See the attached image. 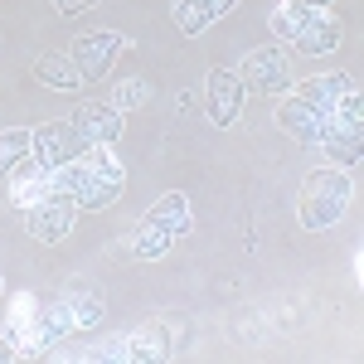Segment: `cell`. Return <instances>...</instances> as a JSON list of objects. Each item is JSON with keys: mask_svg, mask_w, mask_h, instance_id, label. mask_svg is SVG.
<instances>
[{"mask_svg": "<svg viewBox=\"0 0 364 364\" xmlns=\"http://www.w3.org/2000/svg\"><path fill=\"white\" fill-rule=\"evenodd\" d=\"M49 185L63 190L78 209H112L117 199H122L127 175H122V166H117V156H107V146H92L83 161L54 170V175H49Z\"/></svg>", "mask_w": 364, "mask_h": 364, "instance_id": "obj_1", "label": "cell"}, {"mask_svg": "<svg viewBox=\"0 0 364 364\" xmlns=\"http://www.w3.org/2000/svg\"><path fill=\"white\" fill-rule=\"evenodd\" d=\"M272 34L291 39V49H301V54H336L340 49V20L306 0H282L272 10Z\"/></svg>", "mask_w": 364, "mask_h": 364, "instance_id": "obj_2", "label": "cell"}, {"mask_svg": "<svg viewBox=\"0 0 364 364\" xmlns=\"http://www.w3.org/2000/svg\"><path fill=\"white\" fill-rule=\"evenodd\" d=\"M180 233H190V199L175 190V195H161L136 219L132 252H136L141 262H161V257L175 248V238H180Z\"/></svg>", "mask_w": 364, "mask_h": 364, "instance_id": "obj_3", "label": "cell"}, {"mask_svg": "<svg viewBox=\"0 0 364 364\" xmlns=\"http://www.w3.org/2000/svg\"><path fill=\"white\" fill-rule=\"evenodd\" d=\"M316 146H326V156L336 166H355L360 161V151H364V92L360 87H350L336 107H331Z\"/></svg>", "mask_w": 364, "mask_h": 364, "instance_id": "obj_4", "label": "cell"}, {"mask_svg": "<svg viewBox=\"0 0 364 364\" xmlns=\"http://www.w3.org/2000/svg\"><path fill=\"white\" fill-rule=\"evenodd\" d=\"M350 195H355L350 175H340V170H311V180L301 185V228H311V233L331 228L350 209Z\"/></svg>", "mask_w": 364, "mask_h": 364, "instance_id": "obj_5", "label": "cell"}, {"mask_svg": "<svg viewBox=\"0 0 364 364\" xmlns=\"http://www.w3.org/2000/svg\"><path fill=\"white\" fill-rule=\"evenodd\" d=\"M87 151H92V141H87L73 122H44V127L34 132V146H29V156H34L39 166H49V170L73 166V161H83Z\"/></svg>", "mask_w": 364, "mask_h": 364, "instance_id": "obj_6", "label": "cell"}, {"mask_svg": "<svg viewBox=\"0 0 364 364\" xmlns=\"http://www.w3.org/2000/svg\"><path fill=\"white\" fill-rule=\"evenodd\" d=\"M238 78H243V92H262V97L287 92V87H291V58H287V49H277V44L252 49V54L243 58V68H238Z\"/></svg>", "mask_w": 364, "mask_h": 364, "instance_id": "obj_7", "label": "cell"}, {"mask_svg": "<svg viewBox=\"0 0 364 364\" xmlns=\"http://www.w3.org/2000/svg\"><path fill=\"white\" fill-rule=\"evenodd\" d=\"M73 214H78V204L63 195V190H44V195L29 204V233L39 238V243H58L68 228H73Z\"/></svg>", "mask_w": 364, "mask_h": 364, "instance_id": "obj_8", "label": "cell"}, {"mask_svg": "<svg viewBox=\"0 0 364 364\" xmlns=\"http://www.w3.org/2000/svg\"><path fill=\"white\" fill-rule=\"evenodd\" d=\"M204 112L214 127H233L243 117V78L233 68H209L204 78Z\"/></svg>", "mask_w": 364, "mask_h": 364, "instance_id": "obj_9", "label": "cell"}, {"mask_svg": "<svg viewBox=\"0 0 364 364\" xmlns=\"http://www.w3.org/2000/svg\"><path fill=\"white\" fill-rule=\"evenodd\" d=\"M117 49H122V34H117V29H92V34H78V44H73V63H78L83 83L107 78Z\"/></svg>", "mask_w": 364, "mask_h": 364, "instance_id": "obj_10", "label": "cell"}, {"mask_svg": "<svg viewBox=\"0 0 364 364\" xmlns=\"http://www.w3.org/2000/svg\"><path fill=\"white\" fill-rule=\"evenodd\" d=\"M68 331H73V311H68V301H58V306L39 311V316L25 326V336H20V340H25L29 355H44V350H54Z\"/></svg>", "mask_w": 364, "mask_h": 364, "instance_id": "obj_11", "label": "cell"}, {"mask_svg": "<svg viewBox=\"0 0 364 364\" xmlns=\"http://www.w3.org/2000/svg\"><path fill=\"white\" fill-rule=\"evenodd\" d=\"M73 127H78L92 146H112V141L122 136V112H117L112 102H83V107L73 112Z\"/></svg>", "mask_w": 364, "mask_h": 364, "instance_id": "obj_12", "label": "cell"}, {"mask_svg": "<svg viewBox=\"0 0 364 364\" xmlns=\"http://www.w3.org/2000/svg\"><path fill=\"white\" fill-rule=\"evenodd\" d=\"M277 122H282V132H287L291 141L316 146V141H321V127H326V112H316L306 97H287L282 112H277Z\"/></svg>", "mask_w": 364, "mask_h": 364, "instance_id": "obj_13", "label": "cell"}, {"mask_svg": "<svg viewBox=\"0 0 364 364\" xmlns=\"http://www.w3.org/2000/svg\"><path fill=\"white\" fill-rule=\"evenodd\" d=\"M49 175H54L49 166H39L34 156H25L20 166L10 170V175H5V185H10V199H15V204H25V209H29L34 199H39L44 190H49Z\"/></svg>", "mask_w": 364, "mask_h": 364, "instance_id": "obj_14", "label": "cell"}, {"mask_svg": "<svg viewBox=\"0 0 364 364\" xmlns=\"http://www.w3.org/2000/svg\"><path fill=\"white\" fill-rule=\"evenodd\" d=\"M238 0H180L175 5V29L180 34H204L214 20H224Z\"/></svg>", "mask_w": 364, "mask_h": 364, "instance_id": "obj_15", "label": "cell"}, {"mask_svg": "<svg viewBox=\"0 0 364 364\" xmlns=\"http://www.w3.org/2000/svg\"><path fill=\"white\" fill-rule=\"evenodd\" d=\"M350 87H355V83H350V73H321V78H306V83L296 87V97H306L316 112L331 117V107H336Z\"/></svg>", "mask_w": 364, "mask_h": 364, "instance_id": "obj_16", "label": "cell"}, {"mask_svg": "<svg viewBox=\"0 0 364 364\" xmlns=\"http://www.w3.org/2000/svg\"><path fill=\"white\" fill-rule=\"evenodd\" d=\"M63 301H68V311H73V326H78V331H92V326L102 321V311H107L102 291H97L92 282H73Z\"/></svg>", "mask_w": 364, "mask_h": 364, "instance_id": "obj_17", "label": "cell"}, {"mask_svg": "<svg viewBox=\"0 0 364 364\" xmlns=\"http://www.w3.org/2000/svg\"><path fill=\"white\" fill-rule=\"evenodd\" d=\"M34 78L49 83V87H63V92H73V87L83 83V73H78L73 54H39V58H34Z\"/></svg>", "mask_w": 364, "mask_h": 364, "instance_id": "obj_18", "label": "cell"}, {"mask_svg": "<svg viewBox=\"0 0 364 364\" xmlns=\"http://www.w3.org/2000/svg\"><path fill=\"white\" fill-rule=\"evenodd\" d=\"M170 355V336L161 331V326H141V331H132L127 336V360H141V364H156Z\"/></svg>", "mask_w": 364, "mask_h": 364, "instance_id": "obj_19", "label": "cell"}, {"mask_svg": "<svg viewBox=\"0 0 364 364\" xmlns=\"http://www.w3.org/2000/svg\"><path fill=\"white\" fill-rule=\"evenodd\" d=\"M29 146H34V132H25V127H5L0 132V180L29 156Z\"/></svg>", "mask_w": 364, "mask_h": 364, "instance_id": "obj_20", "label": "cell"}, {"mask_svg": "<svg viewBox=\"0 0 364 364\" xmlns=\"http://www.w3.org/2000/svg\"><path fill=\"white\" fill-rule=\"evenodd\" d=\"M146 92H151V87L141 83V78H127V83H117L112 107H117V112H132V107H141V102H146Z\"/></svg>", "mask_w": 364, "mask_h": 364, "instance_id": "obj_21", "label": "cell"}, {"mask_svg": "<svg viewBox=\"0 0 364 364\" xmlns=\"http://www.w3.org/2000/svg\"><path fill=\"white\" fill-rule=\"evenodd\" d=\"M97 0H54V10L58 15H83V10H92Z\"/></svg>", "mask_w": 364, "mask_h": 364, "instance_id": "obj_22", "label": "cell"}, {"mask_svg": "<svg viewBox=\"0 0 364 364\" xmlns=\"http://www.w3.org/2000/svg\"><path fill=\"white\" fill-rule=\"evenodd\" d=\"M15 355H20V350H15V336H0V364L15 360Z\"/></svg>", "mask_w": 364, "mask_h": 364, "instance_id": "obj_23", "label": "cell"}, {"mask_svg": "<svg viewBox=\"0 0 364 364\" xmlns=\"http://www.w3.org/2000/svg\"><path fill=\"white\" fill-rule=\"evenodd\" d=\"M306 5H321V10H331V0H306Z\"/></svg>", "mask_w": 364, "mask_h": 364, "instance_id": "obj_24", "label": "cell"}, {"mask_svg": "<svg viewBox=\"0 0 364 364\" xmlns=\"http://www.w3.org/2000/svg\"><path fill=\"white\" fill-rule=\"evenodd\" d=\"M0 296H5V277H0Z\"/></svg>", "mask_w": 364, "mask_h": 364, "instance_id": "obj_25", "label": "cell"}]
</instances>
